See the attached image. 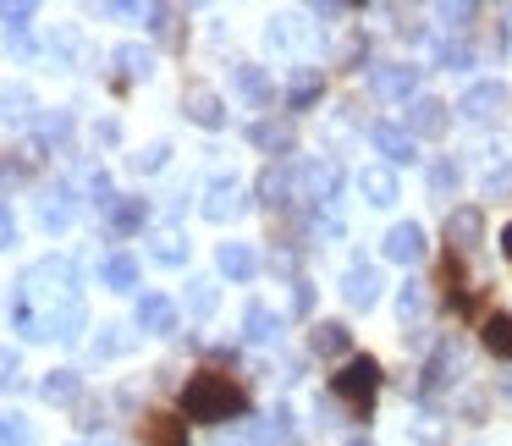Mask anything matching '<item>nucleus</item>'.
<instances>
[{
    "mask_svg": "<svg viewBox=\"0 0 512 446\" xmlns=\"http://www.w3.org/2000/svg\"><path fill=\"white\" fill-rule=\"evenodd\" d=\"M243 413H248V391L237 386L232 375H215V369H204V375H193L188 386H182V419L226 424V419H243Z\"/></svg>",
    "mask_w": 512,
    "mask_h": 446,
    "instance_id": "f257e3e1",
    "label": "nucleus"
},
{
    "mask_svg": "<svg viewBox=\"0 0 512 446\" xmlns=\"http://www.w3.org/2000/svg\"><path fill=\"white\" fill-rule=\"evenodd\" d=\"M287 177H292V193H298L309 210H331L336 193H342V171H336V160H298Z\"/></svg>",
    "mask_w": 512,
    "mask_h": 446,
    "instance_id": "f03ea898",
    "label": "nucleus"
},
{
    "mask_svg": "<svg viewBox=\"0 0 512 446\" xmlns=\"http://www.w3.org/2000/svg\"><path fill=\"white\" fill-rule=\"evenodd\" d=\"M331 391L358 413V419H369V408H375V391H380V364H375V358H347V364L336 369Z\"/></svg>",
    "mask_w": 512,
    "mask_h": 446,
    "instance_id": "7ed1b4c3",
    "label": "nucleus"
},
{
    "mask_svg": "<svg viewBox=\"0 0 512 446\" xmlns=\"http://www.w3.org/2000/svg\"><path fill=\"white\" fill-rule=\"evenodd\" d=\"M501 111H507V83H496V78L468 83L463 100H457V116H463V122H474V127L501 122Z\"/></svg>",
    "mask_w": 512,
    "mask_h": 446,
    "instance_id": "20e7f679",
    "label": "nucleus"
},
{
    "mask_svg": "<svg viewBox=\"0 0 512 446\" xmlns=\"http://www.w3.org/2000/svg\"><path fill=\"white\" fill-rule=\"evenodd\" d=\"M243 210H248V182L232 177V171H221V177L210 182V193H204V215H210V221H237Z\"/></svg>",
    "mask_w": 512,
    "mask_h": 446,
    "instance_id": "39448f33",
    "label": "nucleus"
},
{
    "mask_svg": "<svg viewBox=\"0 0 512 446\" xmlns=\"http://www.w3.org/2000/svg\"><path fill=\"white\" fill-rule=\"evenodd\" d=\"M72 215H78V199H72L67 182H50V188L34 199V221H39V232H67Z\"/></svg>",
    "mask_w": 512,
    "mask_h": 446,
    "instance_id": "423d86ee",
    "label": "nucleus"
},
{
    "mask_svg": "<svg viewBox=\"0 0 512 446\" xmlns=\"http://www.w3.org/2000/svg\"><path fill=\"white\" fill-rule=\"evenodd\" d=\"M369 89H375L380 100H413V94H419V67H413V61H380V67L369 72Z\"/></svg>",
    "mask_w": 512,
    "mask_h": 446,
    "instance_id": "0eeeda50",
    "label": "nucleus"
},
{
    "mask_svg": "<svg viewBox=\"0 0 512 446\" xmlns=\"http://www.w3.org/2000/svg\"><path fill=\"white\" fill-rule=\"evenodd\" d=\"M446 122H452V111H446L435 94H413V100H408V122H402V127H408V138L419 144V138H441Z\"/></svg>",
    "mask_w": 512,
    "mask_h": 446,
    "instance_id": "6e6552de",
    "label": "nucleus"
},
{
    "mask_svg": "<svg viewBox=\"0 0 512 446\" xmlns=\"http://www.w3.org/2000/svg\"><path fill=\"white\" fill-rule=\"evenodd\" d=\"M182 111H188V122L210 127V133L226 127V105H221V94H215L210 83H188V89H182Z\"/></svg>",
    "mask_w": 512,
    "mask_h": 446,
    "instance_id": "1a4fd4ad",
    "label": "nucleus"
},
{
    "mask_svg": "<svg viewBox=\"0 0 512 446\" xmlns=\"http://www.w3.org/2000/svg\"><path fill=\"white\" fill-rule=\"evenodd\" d=\"M479 237H485V215H479V204H457V210L446 215V243H452V254H474Z\"/></svg>",
    "mask_w": 512,
    "mask_h": 446,
    "instance_id": "9d476101",
    "label": "nucleus"
},
{
    "mask_svg": "<svg viewBox=\"0 0 512 446\" xmlns=\"http://www.w3.org/2000/svg\"><path fill=\"white\" fill-rule=\"evenodd\" d=\"M369 144H375V155H386V166H408V160H419V144H413L408 127H397V122H375L369 127Z\"/></svg>",
    "mask_w": 512,
    "mask_h": 446,
    "instance_id": "9b49d317",
    "label": "nucleus"
},
{
    "mask_svg": "<svg viewBox=\"0 0 512 446\" xmlns=\"http://www.w3.org/2000/svg\"><path fill=\"white\" fill-rule=\"evenodd\" d=\"M342 298H347V309H375L380 303V270L375 265H347V276H342Z\"/></svg>",
    "mask_w": 512,
    "mask_h": 446,
    "instance_id": "f8f14e48",
    "label": "nucleus"
},
{
    "mask_svg": "<svg viewBox=\"0 0 512 446\" xmlns=\"http://www.w3.org/2000/svg\"><path fill=\"white\" fill-rule=\"evenodd\" d=\"M380 248H386L391 265H419V259H424V226L419 221H397Z\"/></svg>",
    "mask_w": 512,
    "mask_h": 446,
    "instance_id": "ddd939ff",
    "label": "nucleus"
},
{
    "mask_svg": "<svg viewBox=\"0 0 512 446\" xmlns=\"http://www.w3.org/2000/svg\"><path fill=\"white\" fill-rule=\"evenodd\" d=\"M138 331L171 336L177 331V303H171L166 292H144V298H138Z\"/></svg>",
    "mask_w": 512,
    "mask_h": 446,
    "instance_id": "4468645a",
    "label": "nucleus"
},
{
    "mask_svg": "<svg viewBox=\"0 0 512 446\" xmlns=\"http://www.w3.org/2000/svg\"><path fill=\"white\" fill-rule=\"evenodd\" d=\"M358 193H364L375 210H391V204L402 199V188H397V171L391 166H364L358 171Z\"/></svg>",
    "mask_w": 512,
    "mask_h": 446,
    "instance_id": "2eb2a0df",
    "label": "nucleus"
},
{
    "mask_svg": "<svg viewBox=\"0 0 512 446\" xmlns=\"http://www.w3.org/2000/svg\"><path fill=\"white\" fill-rule=\"evenodd\" d=\"M287 435H292V413L287 408H270L265 419L248 424V435L237 446H287Z\"/></svg>",
    "mask_w": 512,
    "mask_h": 446,
    "instance_id": "dca6fc26",
    "label": "nucleus"
},
{
    "mask_svg": "<svg viewBox=\"0 0 512 446\" xmlns=\"http://www.w3.org/2000/svg\"><path fill=\"white\" fill-rule=\"evenodd\" d=\"M232 78H237V94H243V100L254 105V111H265V105L276 100V83H270V72H265V67H254V61H243V67H237Z\"/></svg>",
    "mask_w": 512,
    "mask_h": 446,
    "instance_id": "f3484780",
    "label": "nucleus"
},
{
    "mask_svg": "<svg viewBox=\"0 0 512 446\" xmlns=\"http://www.w3.org/2000/svg\"><path fill=\"white\" fill-rule=\"evenodd\" d=\"M276 336H281V314L270 309V303H248L243 309V342L265 347V342H276Z\"/></svg>",
    "mask_w": 512,
    "mask_h": 446,
    "instance_id": "a211bd4d",
    "label": "nucleus"
},
{
    "mask_svg": "<svg viewBox=\"0 0 512 446\" xmlns=\"http://www.w3.org/2000/svg\"><path fill=\"white\" fill-rule=\"evenodd\" d=\"M215 270H221L226 281H248L259 270V254L248 243H221L215 248Z\"/></svg>",
    "mask_w": 512,
    "mask_h": 446,
    "instance_id": "6ab92c4d",
    "label": "nucleus"
},
{
    "mask_svg": "<svg viewBox=\"0 0 512 446\" xmlns=\"http://www.w3.org/2000/svg\"><path fill=\"white\" fill-rule=\"evenodd\" d=\"M424 314H430V287H424V281H402L397 287V320L408 325V331H419Z\"/></svg>",
    "mask_w": 512,
    "mask_h": 446,
    "instance_id": "aec40b11",
    "label": "nucleus"
},
{
    "mask_svg": "<svg viewBox=\"0 0 512 446\" xmlns=\"http://www.w3.org/2000/svg\"><path fill=\"white\" fill-rule=\"evenodd\" d=\"M430 61L441 72H468L474 67V45L468 39H430Z\"/></svg>",
    "mask_w": 512,
    "mask_h": 446,
    "instance_id": "412c9836",
    "label": "nucleus"
},
{
    "mask_svg": "<svg viewBox=\"0 0 512 446\" xmlns=\"http://www.w3.org/2000/svg\"><path fill=\"white\" fill-rule=\"evenodd\" d=\"M347 342H353V331H347L342 320H320V325H314V336H309V347L320 358H347Z\"/></svg>",
    "mask_w": 512,
    "mask_h": 446,
    "instance_id": "4be33fe9",
    "label": "nucleus"
},
{
    "mask_svg": "<svg viewBox=\"0 0 512 446\" xmlns=\"http://www.w3.org/2000/svg\"><path fill=\"white\" fill-rule=\"evenodd\" d=\"M248 144L265 149V155H292V127L287 122H254L248 127Z\"/></svg>",
    "mask_w": 512,
    "mask_h": 446,
    "instance_id": "5701e85b",
    "label": "nucleus"
},
{
    "mask_svg": "<svg viewBox=\"0 0 512 446\" xmlns=\"http://www.w3.org/2000/svg\"><path fill=\"white\" fill-rule=\"evenodd\" d=\"M100 281H105L111 292H133V287H138V259H133V254H111V259L100 265Z\"/></svg>",
    "mask_w": 512,
    "mask_h": 446,
    "instance_id": "b1692460",
    "label": "nucleus"
},
{
    "mask_svg": "<svg viewBox=\"0 0 512 446\" xmlns=\"http://www.w3.org/2000/svg\"><path fill=\"white\" fill-rule=\"evenodd\" d=\"M78 391H83V375H78V369H50V375L39 380V397H45V402H72Z\"/></svg>",
    "mask_w": 512,
    "mask_h": 446,
    "instance_id": "393cba45",
    "label": "nucleus"
},
{
    "mask_svg": "<svg viewBox=\"0 0 512 446\" xmlns=\"http://www.w3.org/2000/svg\"><path fill=\"white\" fill-rule=\"evenodd\" d=\"M254 193H259V204H287V193H292V177H287V166H270V171H259V182H254Z\"/></svg>",
    "mask_w": 512,
    "mask_h": 446,
    "instance_id": "a878e982",
    "label": "nucleus"
},
{
    "mask_svg": "<svg viewBox=\"0 0 512 446\" xmlns=\"http://www.w3.org/2000/svg\"><path fill=\"white\" fill-rule=\"evenodd\" d=\"M320 89H325V83H320V67H292L287 100L298 105V111H303V105H314V100H320Z\"/></svg>",
    "mask_w": 512,
    "mask_h": 446,
    "instance_id": "bb28decb",
    "label": "nucleus"
},
{
    "mask_svg": "<svg viewBox=\"0 0 512 446\" xmlns=\"http://www.w3.org/2000/svg\"><path fill=\"white\" fill-rule=\"evenodd\" d=\"M452 369H457V347L441 342V347L430 353V364H424V391H441L446 380H452Z\"/></svg>",
    "mask_w": 512,
    "mask_h": 446,
    "instance_id": "cd10ccee",
    "label": "nucleus"
},
{
    "mask_svg": "<svg viewBox=\"0 0 512 446\" xmlns=\"http://www.w3.org/2000/svg\"><path fill=\"white\" fill-rule=\"evenodd\" d=\"M144 221H149L144 199H111V232H116V237L138 232V226H144Z\"/></svg>",
    "mask_w": 512,
    "mask_h": 446,
    "instance_id": "c85d7f7f",
    "label": "nucleus"
},
{
    "mask_svg": "<svg viewBox=\"0 0 512 446\" xmlns=\"http://www.w3.org/2000/svg\"><path fill=\"white\" fill-rule=\"evenodd\" d=\"M116 67H122L127 78H155V50L149 45H122L116 50Z\"/></svg>",
    "mask_w": 512,
    "mask_h": 446,
    "instance_id": "c756f323",
    "label": "nucleus"
},
{
    "mask_svg": "<svg viewBox=\"0 0 512 446\" xmlns=\"http://www.w3.org/2000/svg\"><path fill=\"white\" fill-rule=\"evenodd\" d=\"M457 182H463L457 160H452V155H441V160L430 166V199H452V193H457Z\"/></svg>",
    "mask_w": 512,
    "mask_h": 446,
    "instance_id": "7c9ffc66",
    "label": "nucleus"
},
{
    "mask_svg": "<svg viewBox=\"0 0 512 446\" xmlns=\"http://www.w3.org/2000/svg\"><path fill=\"white\" fill-rule=\"evenodd\" d=\"M28 116H34V94H28V89H0V122L23 127Z\"/></svg>",
    "mask_w": 512,
    "mask_h": 446,
    "instance_id": "2f4dec72",
    "label": "nucleus"
},
{
    "mask_svg": "<svg viewBox=\"0 0 512 446\" xmlns=\"http://www.w3.org/2000/svg\"><path fill=\"white\" fill-rule=\"evenodd\" d=\"M485 347L512 364V314H490V320H485Z\"/></svg>",
    "mask_w": 512,
    "mask_h": 446,
    "instance_id": "473e14b6",
    "label": "nucleus"
},
{
    "mask_svg": "<svg viewBox=\"0 0 512 446\" xmlns=\"http://www.w3.org/2000/svg\"><path fill=\"white\" fill-rule=\"evenodd\" d=\"M0 446H34V424L23 413H0Z\"/></svg>",
    "mask_w": 512,
    "mask_h": 446,
    "instance_id": "72a5a7b5",
    "label": "nucleus"
},
{
    "mask_svg": "<svg viewBox=\"0 0 512 446\" xmlns=\"http://www.w3.org/2000/svg\"><path fill=\"white\" fill-rule=\"evenodd\" d=\"M39 138H45V144H67L72 138V111H45L39 116Z\"/></svg>",
    "mask_w": 512,
    "mask_h": 446,
    "instance_id": "f704fd0d",
    "label": "nucleus"
},
{
    "mask_svg": "<svg viewBox=\"0 0 512 446\" xmlns=\"http://www.w3.org/2000/svg\"><path fill=\"white\" fill-rule=\"evenodd\" d=\"M149 446H182V419L155 413V419H149Z\"/></svg>",
    "mask_w": 512,
    "mask_h": 446,
    "instance_id": "c9c22d12",
    "label": "nucleus"
},
{
    "mask_svg": "<svg viewBox=\"0 0 512 446\" xmlns=\"http://www.w3.org/2000/svg\"><path fill=\"white\" fill-rule=\"evenodd\" d=\"M188 303H193V314H199V320H210V314H215V303H221L215 281H193V287H188Z\"/></svg>",
    "mask_w": 512,
    "mask_h": 446,
    "instance_id": "e433bc0d",
    "label": "nucleus"
},
{
    "mask_svg": "<svg viewBox=\"0 0 512 446\" xmlns=\"http://www.w3.org/2000/svg\"><path fill=\"white\" fill-rule=\"evenodd\" d=\"M155 259H160V265H188V243H182L177 232H166L155 243Z\"/></svg>",
    "mask_w": 512,
    "mask_h": 446,
    "instance_id": "4c0bfd02",
    "label": "nucleus"
},
{
    "mask_svg": "<svg viewBox=\"0 0 512 446\" xmlns=\"http://www.w3.org/2000/svg\"><path fill=\"white\" fill-rule=\"evenodd\" d=\"M485 199H512V166H490L485 171Z\"/></svg>",
    "mask_w": 512,
    "mask_h": 446,
    "instance_id": "58836bf2",
    "label": "nucleus"
},
{
    "mask_svg": "<svg viewBox=\"0 0 512 446\" xmlns=\"http://www.w3.org/2000/svg\"><path fill=\"white\" fill-rule=\"evenodd\" d=\"M171 160V144H149V149H138L133 155V171H160Z\"/></svg>",
    "mask_w": 512,
    "mask_h": 446,
    "instance_id": "ea45409f",
    "label": "nucleus"
},
{
    "mask_svg": "<svg viewBox=\"0 0 512 446\" xmlns=\"http://www.w3.org/2000/svg\"><path fill=\"white\" fill-rule=\"evenodd\" d=\"M17 380H23V358H17L12 347H0V391H12Z\"/></svg>",
    "mask_w": 512,
    "mask_h": 446,
    "instance_id": "a19ab883",
    "label": "nucleus"
},
{
    "mask_svg": "<svg viewBox=\"0 0 512 446\" xmlns=\"http://www.w3.org/2000/svg\"><path fill=\"white\" fill-rule=\"evenodd\" d=\"M0 17H6V28H17V34H23V28L34 23V6H28V0H6V6H0Z\"/></svg>",
    "mask_w": 512,
    "mask_h": 446,
    "instance_id": "79ce46f5",
    "label": "nucleus"
},
{
    "mask_svg": "<svg viewBox=\"0 0 512 446\" xmlns=\"http://www.w3.org/2000/svg\"><path fill=\"white\" fill-rule=\"evenodd\" d=\"M83 193H89V204H111V177H105V171H89V177H83Z\"/></svg>",
    "mask_w": 512,
    "mask_h": 446,
    "instance_id": "37998d69",
    "label": "nucleus"
},
{
    "mask_svg": "<svg viewBox=\"0 0 512 446\" xmlns=\"http://www.w3.org/2000/svg\"><path fill=\"white\" fill-rule=\"evenodd\" d=\"M155 34H160V39H182V17L160 6V12H155Z\"/></svg>",
    "mask_w": 512,
    "mask_h": 446,
    "instance_id": "c03bdc74",
    "label": "nucleus"
},
{
    "mask_svg": "<svg viewBox=\"0 0 512 446\" xmlns=\"http://www.w3.org/2000/svg\"><path fill=\"white\" fill-rule=\"evenodd\" d=\"M441 17H446L452 28H463L468 17H479V6H441Z\"/></svg>",
    "mask_w": 512,
    "mask_h": 446,
    "instance_id": "a18cd8bd",
    "label": "nucleus"
},
{
    "mask_svg": "<svg viewBox=\"0 0 512 446\" xmlns=\"http://www.w3.org/2000/svg\"><path fill=\"white\" fill-rule=\"evenodd\" d=\"M292 309H298V314L314 309V287H309V281H298V287H292Z\"/></svg>",
    "mask_w": 512,
    "mask_h": 446,
    "instance_id": "49530a36",
    "label": "nucleus"
},
{
    "mask_svg": "<svg viewBox=\"0 0 512 446\" xmlns=\"http://www.w3.org/2000/svg\"><path fill=\"white\" fill-rule=\"evenodd\" d=\"M17 243V221H12V210L0 204V248H12Z\"/></svg>",
    "mask_w": 512,
    "mask_h": 446,
    "instance_id": "de8ad7c7",
    "label": "nucleus"
},
{
    "mask_svg": "<svg viewBox=\"0 0 512 446\" xmlns=\"http://www.w3.org/2000/svg\"><path fill=\"white\" fill-rule=\"evenodd\" d=\"M105 12H111V17H138V6H133V0H111Z\"/></svg>",
    "mask_w": 512,
    "mask_h": 446,
    "instance_id": "09e8293b",
    "label": "nucleus"
},
{
    "mask_svg": "<svg viewBox=\"0 0 512 446\" xmlns=\"http://www.w3.org/2000/svg\"><path fill=\"white\" fill-rule=\"evenodd\" d=\"M501 254L512 259V221H507V232H501Z\"/></svg>",
    "mask_w": 512,
    "mask_h": 446,
    "instance_id": "8fccbe9b",
    "label": "nucleus"
},
{
    "mask_svg": "<svg viewBox=\"0 0 512 446\" xmlns=\"http://www.w3.org/2000/svg\"><path fill=\"white\" fill-rule=\"evenodd\" d=\"M347 446H375V441H369V435H353V441H347Z\"/></svg>",
    "mask_w": 512,
    "mask_h": 446,
    "instance_id": "3c124183",
    "label": "nucleus"
},
{
    "mask_svg": "<svg viewBox=\"0 0 512 446\" xmlns=\"http://www.w3.org/2000/svg\"><path fill=\"white\" fill-rule=\"evenodd\" d=\"M507 28H512V6H507Z\"/></svg>",
    "mask_w": 512,
    "mask_h": 446,
    "instance_id": "603ef678",
    "label": "nucleus"
}]
</instances>
